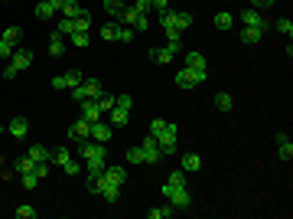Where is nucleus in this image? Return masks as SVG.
<instances>
[{
	"mask_svg": "<svg viewBox=\"0 0 293 219\" xmlns=\"http://www.w3.org/2000/svg\"><path fill=\"white\" fill-rule=\"evenodd\" d=\"M111 134H114V128L108 125V121H92V141H98V144H108L111 141Z\"/></svg>",
	"mask_w": 293,
	"mask_h": 219,
	"instance_id": "nucleus-4",
	"label": "nucleus"
},
{
	"mask_svg": "<svg viewBox=\"0 0 293 219\" xmlns=\"http://www.w3.org/2000/svg\"><path fill=\"white\" fill-rule=\"evenodd\" d=\"M72 98H75V105H79V101H85V98H88V92H85V82H82V85H75V88H72Z\"/></svg>",
	"mask_w": 293,
	"mask_h": 219,
	"instance_id": "nucleus-48",
	"label": "nucleus"
},
{
	"mask_svg": "<svg viewBox=\"0 0 293 219\" xmlns=\"http://www.w3.org/2000/svg\"><path fill=\"white\" fill-rule=\"evenodd\" d=\"M130 7H134L137 13H143V17H150V10H153V4H150V0H134Z\"/></svg>",
	"mask_w": 293,
	"mask_h": 219,
	"instance_id": "nucleus-45",
	"label": "nucleus"
},
{
	"mask_svg": "<svg viewBox=\"0 0 293 219\" xmlns=\"http://www.w3.org/2000/svg\"><path fill=\"white\" fill-rule=\"evenodd\" d=\"M88 43H92V36H88V33H82V30L72 33V46H75V49H88Z\"/></svg>",
	"mask_w": 293,
	"mask_h": 219,
	"instance_id": "nucleus-35",
	"label": "nucleus"
},
{
	"mask_svg": "<svg viewBox=\"0 0 293 219\" xmlns=\"http://www.w3.org/2000/svg\"><path fill=\"white\" fill-rule=\"evenodd\" d=\"M114 105H117V108H124V112H130V108H134V98H130V95H117Z\"/></svg>",
	"mask_w": 293,
	"mask_h": 219,
	"instance_id": "nucleus-47",
	"label": "nucleus"
},
{
	"mask_svg": "<svg viewBox=\"0 0 293 219\" xmlns=\"http://www.w3.org/2000/svg\"><path fill=\"white\" fill-rule=\"evenodd\" d=\"M127 121H130V112H124V108L114 105V108L108 112V125H111V128H124Z\"/></svg>",
	"mask_w": 293,
	"mask_h": 219,
	"instance_id": "nucleus-12",
	"label": "nucleus"
},
{
	"mask_svg": "<svg viewBox=\"0 0 293 219\" xmlns=\"http://www.w3.org/2000/svg\"><path fill=\"white\" fill-rule=\"evenodd\" d=\"M212 23H215V30H232V26H235V17L228 10H218L212 17Z\"/></svg>",
	"mask_w": 293,
	"mask_h": 219,
	"instance_id": "nucleus-22",
	"label": "nucleus"
},
{
	"mask_svg": "<svg viewBox=\"0 0 293 219\" xmlns=\"http://www.w3.org/2000/svg\"><path fill=\"white\" fill-rule=\"evenodd\" d=\"M101 39L111 43V39H114V26H101Z\"/></svg>",
	"mask_w": 293,
	"mask_h": 219,
	"instance_id": "nucleus-52",
	"label": "nucleus"
},
{
	"mask_svg": "<svg viewBox=\"0 0 293 219\" xmlns=\"http://www.w3.org/2000/svg\"><path fill=\"white\" fill-rule=\"evenodd\" d=\"M52 92H65V79H62V75L52 79Z\"/></svg>",
	"mask_w": 293,
	"mask_h": 219,
	"instance_id": "nucleus-53",
	"label": "nucleus"
},
{
	"mask_svg": "<svg viewBox=\"0 0 293 219\" xmlns=\"http://www.w3.org/2000/svg\"><path fill=\"white\" fill-rule=\"evenodd\" d=\"M173 213H176V206H173V203L166 200L163 206H157V209H146V219H170Z\"/></svg>",
	"mask_w": 293,
	"mask_h": 219,
	"instance_id": "nucleus-20",
	"label": "nucleus"
},
{
	"mask_svg": "<svg viewBox=\"0 0 293 219\" xmlns=\"http://www.w3.org/2000/svg\"><path fill=\"white\" fill-rule=\"evenodd\" d=\"M163 131H166V121H163V118H153V121H150V134H153V138H160Z\"/></svg>",
	"mask_w": 293,
	"mask_h": 219,
	"instance_id": "nucleus-44",
	"label": "nucleus"
},
{
	"mask_svg": "<svg viewBox=\"0 0 293 219\" xmlns=\"http://www.w3.org/2000/svg\"><path fill=\"white\" fill-rule=\"evenodd\" d=\"M277 157H280V160H290V157H293V144H290V138H287V134H277Z\"/></svg>",
	"mask_w": 293,
	"mask_h": 219,
	"instance_id": "nucleus-17",
	"label": "nucleus"
},
{
	"mask_svg": "<svg viewBox=\"0 0 293 219\" xmlns=\"http://www.w3.org/2000/svg\"><path fill=\"white\" fill-rule=\"evenodd\" d=\"M208 79V72H195V69H189V66H183V69L176 72V85L179 88H195L199 82H205Z\"/></svg>",
	"mask_w": 293,
	"mask_h": 219,
	"instance_id": "nucleus-2",
	"label": "nucleus"
},
{
	"mask_svg": "<svg viewBox=\"0 0 293 219\" xmlns=\"http://www.w3.org/2000/svg\"><path fill=\"white\" fill-rule=\"evenodd\" d=\"M75 30H82V33L92 30V13H88V10H79V17H75Z\"/></svg>",
	"mask_w": 293,
	"mask_h": 219,
	"instance_id": "nucleus-31",
	"label": "nucleus"
},
{
	"mask_svg": "<svg viewBox=\"0 0 293 219\" xmlns=\"http://www.w3.org/2000/svg\"><path fill=\"white\" fill-rule=\"evenodd\" d=\"M121 4H124V7H127V4H130V0H121Z\"/></svg>",
	"mask_w": 293,
	"mask_h": 219,
	"instance_id": "nucleus-55",
	"label": "nucleus"
},
{
	"mask_svg": "<svg viewBox=\"0 0 293 219\" xmlns=\"http://www.w3.org/2000/svg\"><path fill=\"white\" fill-rule=\"evenodd\" d=\"M124 157H127L130 167H137V163H143V147L140 144H137V147H127V154H124Z\"/></svg>",
	"mask_w": 293,
	"mask_h": 219,
	"instance_id": "nucleus-33",
	"label": "nucleus"
},
{
	"mask_svg": "<svg viewBox=\"0 0 293 219\" xmlns=\"http://www.w3.org/2000/svg\"><path fill=\"white\" fill-rule=\"evenodd\" d=\"M55 33H59V36H72V33H75V20H72V17H59Z\"/></svg>",
	"mask_w": 293,
	"mask_h": 219,
	"instance_id": "nucleus-25",
	"label": "nucleus"
},
{
	"mask_svg": "<svg viewBox=\"0 0 293 219\" xmlns=\"http://www.w3.org/2000/svg\"><path fill=\"white\" fill-rule=\"evenodd\" d=\"M49 160H55V163H59V167H65V163H68V160H72V154H68V150H65V147H59V150H55V154H52V157H49Z\"/></svg>",
	"mask_w": 293,
	"mask_h": 219,
	"instance_id": "nucleus-42",
	"label": "nucleus"
},
{
	"mask_svg": "<svg viewBox=\"0 0 293 219\" xmlns=\"http://www.w3.org/2000/svg\"><path fill=\"white\" fill-rule=\"evenodd\" d=\"M117 20H121V23L124 26H134V30H150V17H143V13H137L134 10V7H124V10H121V17H117Z\"/></svg>",
	"mask_w": 293,
	"mask_h": 219,
	"instance_id": "nucleus-1",
	"label": "nucleus"
},
{
	"mask_svg": "<svg viewBox=\"0 0 293 219\" xmlns=\"http://www.w3.org/2000/svg\"><path fill=\"white\" fill-rule=\"evenodd\" d=\"M166 183H170V187H186V170H183V167L173 170V174L166 177Z\"/></svg>",
	"mask_w": 293,
	"mask_h": 219,
	"instance_id": "nucleus-38",
	"label": "nucleus"
},
{
	"mask_svg": "<svg viewBox=\"0 0 293 219\" xmlns=\"http://www.w3.org/2000/svg\"><path fill=\"white\" fill-rule=\"evenodd\" d=\"M241 23H244V26H261V30H267V23H264L261 10H254V7H248V10L241 13Z\"/></svg>",
	"mask_w": 293,
	"mask_h": 219,
	"instance_id": "nucleus-11",
	"label": "nucleus"
},
{
	"mask_svg": "<svg viewBox=\"0 0 293 219\" xmlns=\"http://www.w3.org/2000/svg\"><path fill=\"white\" fill-rule=\"evenodd\" d=\"M13 216H17V219H36V206L23 203V206H17V209H13Z\"/></svg>",
	"mask_w": 293,
	"mask_h": 219,
	"instance_id": "nucleus-37",
	"label": "nucleus"
},
{
	"mask_svg": "<svg viewBox=\"0 0 293 219\" xmlns=\"http://www.w3.org/2000/svg\"><path fill=\"white\" fill-rule=\"evenodd\" d=\"M261 36H264V30H261V26H244V30H241V43H244V46L261 43Z\"/></svg>",
	"mask_w": 293,
	"mask_h": 219,
	"instance_id": "nucleus-18",
	"label": "nucleus"
},
{
	"mask_svg": "<svg viewBox=\"0 0 293 219\" xmlns=\"http://www.w3.org/2000/svg\"><path fill=\"white\" fill-rule=\"evenodd\" d=\"M170 59H173V52L166 49V46H163V49H150V63H157V66H166Z\"/></svg>",
	"mask_w": 293,
	"mask_h": 219,
	"instance_id": "nucleus-29",
	"label": "nucleus"
},
{
	"mask_svg": "<svg viewBox=\"0 0 293 219\" xmlns=\"http://www.w3.org/2000/svg\"><path fill=\"white\" fill-rule=\"evenodd\" d=\"M13 170H17V174H33V170H36V160H33L30 154H23V157L13 160Z\"/></svg>",
	"mask_w": 293,
	"mask_h": 219,
	"instance_id": "nucleus-21",
	"label": "nucleus"
},
{
	"mask_svg": "<svg viewBox=\"0 0 293 219\" xmlns=\"http://www.w3.org/2000/svg\"><path fill=\"white\" fill-rule=\"evenodd\" d=\"M49 56H65V36H59L55 30L49 36Z\"/></svg>",
	"mask_w": 293,
	"mask_h": 219,
	"instance_id": "nucleus-19",
	"label": "nucleus"
},
{
	"mask_svg": "<svg viewBox=\"0 0 293 219\" xmlns=\"http://www.w3.org/2000/svg\"><path fill=\"white\" fill-rule=\"evenodd\" d=\"M277 0H251V7H254V10H267V7H274Z\"/></svg>",
	"mask_w": 293,
	"mask_h": 219,
	"instance_id": "nucleus-51",
	"label": "nucleus"
},
{
	"mask_svg": "<svg viewBox=\"0 0 293 219\" xmlns=\"http://www.w3.org/2000/svg\"><path fill=\"white\" fill-rule=\"evenodd\" d=\"M7 131H10L13 138H26V131H30V121H26L23 115H17V118L10 121V128H7Z\"/></svg>",
	"mask_w": 293,
	"mask_h": 219,
	"instance_id": "nucleus-16",
	"label": "nucleus"
},
{
	"mask_svg": "<svg viewBox=\"0 0 293 219\" xmlns=\"http://www.w3.org/2000/svg\"><path fill=\"white\" fill-rule=\"evenodd\" d=\"M160 26L166 30V36H179V26H176V10H160Z\"/></svg>",
	"mask_w": 293,
	"mask_h": 219,
	"instance_id": "nucleus-6",
	"label": "nucleus"
},
{
	"mask_svg": "<svg viewBox=\"0 0 293 219\" xmlns=\"http://www.w3.org/2000/svg\"><path fill=\"white\" fill-rule=\"evenodd\" d=\"M134 33H137L134 26H124V23L114 26V39H117V43H134Z\"/></svg>",
	"mask_w": 293,
	"mask_h": 219,
	"instance_id": "nucleus-24",
	"label": "nucleus"
},
{
	"mask_svg": "<svg viewBox=\"0 0 293 219\" xmlns=\"http://www.w3.org/2000/svg\"><path fill=\"white\" fill-rule=\"evenodd\" d=\"M62 170H65L68 177H79V174H82V163H79V160H68V163H65V167H62Z\"/></svg>",
	"mask_w": 293,
	"mask_h": 219,
	"instance_id": "nucleus-49",
	"label": "nucleus"
},
{
	"mask_svg": "<svg viewBox=\"0 0 293 219\" xmlns=\"http://www.w3.org/2000/svg\"><path fill=\"white\" fill-rule=\"evenodd\" d=\"M0 59H13V46L7 39H0Z\"/></svg>",
	"mask_w": 293,
	"mask_h": 219,
	"instance_id": "nucleus-50",
	"label": "nucleus"
},
{
	"mask_svg": "<svg viewBox=\"0 0 293 219\" xmlns=\"http://www.w3.org/2000/svg\"><path fill=\"white\" fill-rule=\"evenodd\" d=\"M199 167H202V157L199 154H183V170H186V174H195Z\"/></svg>",
	"mask_w": 293,
	"mask_h": 219,
	"instance_id": "nucleus-27",
	"label": "nucleus"
},
{
	"mask_svg": "<svg viewBox=\"0 0 293 219\" xmlns=\"http://www.w3.org/2000/svg\"><path fill=\"white\" fill-rule=\"evenodd\" d=\"M62 79H65V88H75V85H82V82H85V75H82L79 69H68Z\"/></svg>",
	"mask_w": 293,
	"mask_h": 219,
	"instance_id": "nucleus-32",
	"label": "nucleus"
},
{
	"mask_svg": "<svg viewBox=\"0 0 293 219\" xmlns=\"http://www.w3.org/2000/svg\"><path fill=\"white\" fill-rule=\"evenodd\" d=\"M101 4H104V13H108V17H121V10H124V4H121V0H101Z\"/></svg>",
	"mask_w": 293,
	"mask_h": 219,
	"instance_id": "nucleus-34",
	"label": "nucleus"
},
{
	"mask_svg": "<svg viewBox=\"0 0 293 219\" xmlns=\"http://www.w3.org/2000/svg\"><path fill=\"white\" fill-rule=\"evenodd\" d=\"M114 101H117V95H111V92H101V95L95 98V105H98V112H101V115H108L111 108H114Z\"/></svg>",
	"mask_w": 293,
	"mask_h": 219,
	"instance_id": "nucleus-23",
	"label": "nucleus"
},
{
	"mask_svg": "<svg viewBox=\"0 0 293 219\" xmlns=\"http://www.w3.org/2000/svg\"><path fill=\"white\" fill-rule=\"evenodd\" d=\"M85 92H88V98H92V101H95V98H98V95H101V92H104V88H101V82H98V79H88V82H85Z\"/></svg>",
	"mask_w": 293,
	"mask_h": 219,
	"instance_id": "nucleus-40",
	"label": "nucleus"
},
{
	"mask_svg": "<svg viewBox=\"0 0 293 219\" xmlns=\"http://www.w3.org/2000/svg\"><path fill=\"white\" fill-rule=\"evenodd\" d=\"M98 196H104V203H117V200H121V187H114V183H104V180H101V187H98Z\"/></svg>",
	"mask_w": 293,
	"mask_h": 219,
	"instance_id": "nucleus-13",
	"label": "nucleus"
},
{
	"mask_svg": "<svg viewBox=\"0 0 293 219\" xmlns=\"http://www.w3.org/2000/svg\"><path fill=\"white\" fill-rule=\"evenodd\" d=\"M62 4H65V0H43V4H36V17L39 20H52L55 13L62 10Z\"/></svg>",
	"mask_w": 293,
	"mask_h": 219,
	"instance_id": "nucleus-5",
	"label": "nucleus"
},
{
	"mask_svg": "<svg viewBox=\"0 0 293 219\" xmlns=\"http://www.w3.org/2000/svg\"><path fill=\"white\" fill-rule=\"evenodd\" d=\"M101 180L104 183H114V187H124V183H127V170H124V167H104Z\"/></svg>",
	"mask_w": 293,
	"mask_h": 219,
	"instance_id": "nucleus-8",
	"label": "nucleus"
},
{
	"mask_svg": "<svg viewBox=\"0 0 293 219\" xmlns=\"http://www.w3.org/2000/svg\"><path fill=\"white\" fill-rule=\"evenodd\" d=\"M183 66H189V69H195V72H208V63H205V56H202V52H186V56H183Z\"/></svg>",
	"mask_w": 293,
	"mask_h": 219,
	"instance_id": "nucleus-10",
	"label": "nucleus"
},
{
	"mask_svg": "<svg viewBox=\"0 0 293 219\" xmlns=\"http://www.w3.org/2000/svg\"><path fill=\"white\" fill-rule=\"evenodd\" d=\"M10 63L23 72V69H30V66H33V52L30 49H13V59H10Z\"/></svg>",
	"mask_w": 293,
	"mask_h": 219,
	"instance_id": "nucleus-14",
	"label": "nucleus"
},
{
	"mask_svg": "<svg viewBox=\"0 0 293 219\" xmlns=\"http://www.w3.org/2000/svg\"><path fill=\"white\" fill-rule=\"evenodd\" d=\"M176 26H179V33H183L186 26H192V13L189 10H176Z\"/></svg>",
	"mask_w": 293,
	"mask_h": 219,
	"instance_id": "nucleus-39",
	"label": "nucleus"
},
{
	"mask_svg": "<svg viewBox=\"0 0 293 219\" xmlns=\"http://www.w3.org/2000/svg\"><path fill=\"white\" fill-rule=\"evenodd\" d=\"M166 200H170V203H173V206H176V209H189L192 196H189V190H186V187H176V190H173L170 196H166Z\"/></svg>",
	"mask_w": 293,
	"mask_h": 219,
	"instance_id": "nucleus-9",
	"label": "nucleus"
},
{
	"mask_svg": "<svg viewBox=\"0 0 293 219\" xmlns=\"http://www.w3.org/2000/svg\"><path fill=\"white\" fill-rule=\"evenodd\" d=\"M166 49H170L173 56H176V52H183V39H179V36H170V39H166Z\"/></svg>",
	"mask_w": 293,
	"mask_h": 219,
	"instance_id": "nucleus-46",
	"label": "nucleus"
},
{
	"mask_svg": "<svg viewBox=\"0 0 293 219\" xmlns=\"http://www.w3.org/2000/svg\"><path fill=\"white\" fill-rule=\"evenodd\" d=\"M232 105H235L232 92H218V95H215V108H218V112H232Z\"/></svg>",
	"mask_w": 293,
	"mask_h": 219,
	"instance_id": "nucleus-28",
	"label": "nucleus"
},
{
	"mask_svg": "<svg viewBox=\"0 0 293 219\" xmlns=\"http://www.w3.org/2000/svg\"><path fill=\"white\" fill-rule=\"evenodd\" d=\"M20 36H23V30H20V26H7L4 33H0V39H7V43L13 46V49H17V43H20Z\"/></svg>",
	"mask_w": 293,
	"mask_h": 219,
	"instance_id": "nucleus-26",
	"label": "nucleus"
},
{
	"mask_svg": "<svg viewBox=\"0 0 293 219\" xmlns=\"http://www.w3.org/2000/svg\"><path fill=\"white\" fill-rule=\"evenodd\" d=\"M79 105H82V118H85V121H88V125H92V121H98V118H104V115H101V112H98V105H95V101H92V98H85V101H79Z\"/></svg>",
	"mask_w": 293,
	"mask_h": 219,
	"instance_id": "nucleus-15",
	"label": "nucleus"
},
{
	"mask_svg": "<svg viewBox=\"0 0 293 219\" xmlns=\"http://www.w3.org/2000/svg\"><path fill=\"white\" fill-rule=\"evenodd\" d=\"M140 147H143V163H153V167H157V163L163 160V154H160V144H157V138H153V134L143 141Z\"/></svg>",
	"mask_w": 293,
	"mask_h": 219,
	"instance_id": "nucleus-3",
	"label": "nucleus"
},
{
	"mask_svg": "<svg viewBox=\"0 0 293 219\" xmlns=\"http://www.w3.org/2000/svg\"><path fill=\"white\" fill-rule=\"evenodd\" d=\"M26 154H30V157H33V160H36V163H46L49 157H52V154H49V150H46L43 144H33L30 150H26Z\"/></svg>",
	"mask_w": 293,
	"mask_h": 219,
	"instance_id": "nucleus-30",
	"label": "nucleus"
},
{
	"mask_svg": "<svg viewBox=\"0 0 293 219\" xmlns=\"http://www.w3.org/2000/svg\"><path fill=\"white\" fill-rule=\"evenodd\" d=\"M88 138H92V125H88L85 118H79L68 128V141H88Z\"/></svg>",
	"mask_w": 293,
	"mask_h": 219,
	"instance_id": "nucleus-7",
	"label": "nucleus"
},
{
	"mask_svg": "<svg viewBox=\"0 0 293 219\" xmlns=\"http://www.w3.org/2000/svg\"><path fill=\"white\" fill-rule=\"evenodd\" d=\"M274 30H277V33H283V36H287V39H290V36H293V20H290V17H283V20H277V23H274Z\"/></svg>",
	"mask_w": 293,
	"mask_h": 219,
	"instance_id": "nucleus-36",
	"label": "nucleus"
},
{
	"mask_svg": "<svg viewBox=\"0 0 293 219\" xmlns=\"http://www.w3.org/2000/svg\"><path fill=\"white\" fill-rule=\"evenodd\" d=\"M20 183H23L26 190H36V187H39V177H36V170H33V174H20Z\"/></svg>",
	"mask_w": 293,
	"mask_h": 219,
	"instance_id": "nucleus-41",
	"label": "nucleus"
},
{
	"mask_svg": "<svg viewBox=\"0 0 293 219\" xmlns=\"http://www.w3.org/2000/svg\"><path fill=\"white\" fill-rule=\"evenodd\" d=\"M4 75H7V79H17V75H20V69H17V66H13V63H7V69H4Z\"/></svg>",
	"mask_w": 293,
	"mask_h": 219,
	"instance_id": "nucleus-54",
	"label": "nucleus"
},
{
	"mask_svg": "<svg viewBox=\"0 0 293 219\" xmlns=\"http://www.w3.org/2000/svg\"><path fill=\"white\" fill-rule=\"evenodd\" d=\"M0 131H7V128H4V125H0Z\"/></svg>",
	"mask_w": 293,
	"mask_h": 219,
	"instance_id": "nucleus-56",
	"label": "nucleus"
},
{
	"mask_svg": "<svg viewBox=\"0 0 293 219\" xmlns=\"http://www.w3.org/2000/svg\"><path fill=\"white\" fill-rule=\"evenodd\" d=\"M59 13H62V17H72V20H75V17H79V7H75V0H65Z\"/></svg>",
	"mask_w": 293,
	"mask_h": 219,
	"instance_id": "nucleus-43",
	"label": "nucleus"
}]
</instances>
